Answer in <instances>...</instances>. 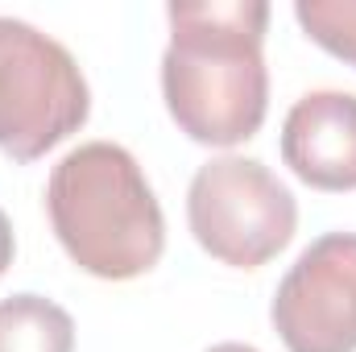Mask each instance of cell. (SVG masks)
I'll use <instances>...</instances> for the list:
<instances>
[{
	"mask_svg": "<svg viewBox=\"0 0 356 352\" xmlns=\"http://www.w3.org/2000/svg\"><path fill=\"white\" fill-rule=\"evenodd\" d=\"M162 54L166 112L199 145L232 150L266 125V0H170Z\"/></svg>",
	"mask_w": 356,
	"mask_h": 352,
	"instance_id": "1",
	"label": "cell"
},
{
	"mask_svg": "<svg viewBox=\"0 0 356 352\" xmlns=\"http://www.w3.org/2000/svg\"><path fill=\"white\" fill-rule=\"evenodd\" d=\"M46 211L63 253L99 282H133L166 253V216L141 162L116 141H83L58 158Z\"/></svg>",
	"mask_w": 356,
	"mask_h": 352,
	"instance_id": "2",
	"label": "cell"
},
{
	"mask_svg": "<svg viewBox=\"0 0 356 352\" xmlns=\"http://www.w3.org/2000/svg\"><path fill=\"white\" fill-rule=\"evenodd\" d=\"M91 116L75 54L21 17H0V154L38 162Z\"/></svg>",
	"mask_w": 356,
	"mask_h": 352,
	"instance_id": "3",
	"label": "cell"
},
{
	"mask_svg": "<svg viewBox=\"0 0 356 352\" xmlns=\"http://www.w3.org/2000/svg\"><path fill=\"white\" fill-rule=\"evenodd\" d=\"M186 224L195 245L232 269H261L298 228V199L266 162L224 154L203 162L186 186Z\"/></svg>",
	"mask_w": 356,
	"mask_h": 352,
	"instance_id": "4",
	"label": "cell"
},
{
	"mask_svg": "<svg viewBox=\"0 0 356 352\" xmlns=\"http://www.w3.org/2000/svg\"><path fill=\"white\" fill-rule=\"evenodd\" d=\"M269 323L286 352H356V232H323L273 290Z\"/></svg>",
	"mask_w": 356,
	"mask_h": 352,
	"instance_id": "5",
	"label": "cell"
},
{
	"mask_svg": "<svg viewBox=\"0 0 356 352\" xmlns=\"http://www.w3.org/2000/svg\"><path fill=\"white\" fill-rule=\"evenodd\" d=\"M282 162L315 191H356V95L319 88L282 120Z\"/></svg>",
	"mask_w": 356,
	"mask_h": 352,
	"instance_id": "6",
	"label": "cell"
},
{
	"mask_svg": "<svg viewBox=\"0 0 356 352\" xmlns=\"http://www.w3.org/2000/svg\"><path fill=\"white\" fill-rule=\"evenodd\" d=\"M0 352H75V319L46 294L0 298Z\"/></svg>",
	"mask_w": 356,
	"mask_h": 352,
	"instance_id": "7",
	"label": "cell"
},
{
	"mask_svg": "<svg viewBox=\"0 0 356 352\" xmlns=\"http://www.w3.org/2000/svg\"><path fill=\"white\" fill-rule=\"evenodd\" d=\"M294 17L315 46L356 67V0H298Z\"/></svg>",
	"mask_w": 356,
	"mask_h": 352,
	"instance_id": "8",
	"label": "cell"
},
{
	"mask_svg": "<svg viewBox=\"0 0 356 352\" xmlns=\"http://www.w3.org/2000/svg\"><path fill=\"white\" fill-rule=\"evenodd\" d=\"M13 257H17V241H13V224H8V216L0 211V273L13 265Z\"/></svg>",
	"mask_w": 356,
	"mask_h": 352,
	"instance_id": "9",
	"label": "cell"
},
{
	"mask_svg": "<svg viewBox=\"0 0 356 352\" xmlns=\"http://www.w3.org/2000/svg\"><path fill=\"white\" fill-rule=\"evenodd\" d=\"M203 352H261V349H253V344H241V340H224V344H211V349H203Z\"/></svg>",
	"mask_w": 356,
	"mask_h": 352,
	"instance_id": "10",
	"label": "cell"
}]
</instances>
